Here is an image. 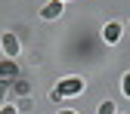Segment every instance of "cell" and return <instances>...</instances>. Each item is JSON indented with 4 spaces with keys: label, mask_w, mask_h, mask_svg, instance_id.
I'll list each match as a JSON object with an SVG mask.
<instances>
[{
    "label": "cell",
    "mask_w": 130,
    "mask_h": 114,
    "mask_svg": "<svg viewBox=\"0 0 130 114\" xmlns=\"http://www.w3.org/2000/svg\"><path fill=\"white\" fill-rule=\"evenodd\" d=\"M59 99H71V96H80L84 93V80L80 77H65V80H59V86L53 89Z\"/></svg>",
    "instance_id": "cell-1"
},
{
    "label": "cell",
    "mask_w": 130,
    "mask_h": 114,
    "mask_svg": "<svg viewBox=\"0 0 130 114\" xmlns=\"http://www.w3.org/2000/svg\"><path fill=\"white\" fill-rule=\"evenodd\" d=\"M19 68H15V59H3L0 62V80H15Z\"/></svg>",
    "instance_id": "cell-4"
},
{
    "label": "cell",
    "mask_w": 130,
    "mask_h": 114,
    "mask_svg": "<svg viewBox=\"0 0 130 114\" xmlns=\"http://www.w3.org/2000/svg\"><path fill=\"white\" fill-rule=\"evenodd\" d=\"M96 114H118V105L111 102V99H105V102L99 105V111H96Z\"/></svg>",
    "instance_id": "cell-7"
},
{
    "label": "cell",
    "mask_w": 130,
    "mask_h": 114,
    "mask_svg": "<svg viewBox=\"0 0 130 114\" xmlns=\"http://www.w3.org/2000/svg\"><path fill=\"white\" fill-rule=\"evenodd\" d=\"M102 40H105V43H118V40H121V25H118V22H108V25L102 28Z\"/></svg>",
    "instance_id": "cell-3"
},
{
    "label": "cell",
    "mask_w": 130,
    "mask_h": 114,
    "mask_svg": "<svg viewBox=\"0 0 130 114\" xmlns=\"http://www.w3.org/2000/svg\"><path fill=\"white\" fill-rule=\"evenodd\" d=\"M9 89H12L15 96H28V93H31V86L25 83V80H12V86H9Z\"/></svg>",
    "instance_id": "cell-6"
},
{
    "label": "cell",
    "mask_w": 130,
    "mask_h": 114,
    "mask_svg": "<svg viewBox=\"0 0 130 114\" xmlns=\"http://www.w3.org/2000/svg\"><path fill=\"white\" fill-rule=\"evenodd\" d=\"M124 96H127V99H130V71L124 74Z\"/></svg>",
    "instance_id": "cell-10"
},
{
    "label": "cell",
    "mask_w": 130,
    "mask_h": 114,
    "mask_svg": "<svg viewBox=\"0 0 130 114\" xmlns=\"http://www.w3.org/2000/svg\"><path fill=\"white\" fill-rule=\"evenodd\" d=\"M59 3H68V0H59Z\"/></svg>",
    "instance_id": "cell-12"
},
{
    "label": "cell",
    "mask_w": 130,
    "mask_h": 114,
    "mask_svg": "<svg viewBox=\"0 0 130 114\" xmlns=\"http://www.w3.org/2000/svg\"><path fill=\"white\" fill-rule=\"evenodd\" d=\"M59 114H77V111H71V108H65V111H59Z\"/></svg>",
    "instance_id": "cell-11"
},
{
    "label": "cell",
    "mask_w": 130,
    "mask_h": 114,
    "mask_svg": "<svg viewBox=\"0 0 130 114\" xmlns=\"http://www.w3.org/2000/svg\"><path fill=\"white\" fill-rule=\"evenodd\" d=\"M12 86V80H0V105H6V93Z\"/></svg>",
    "instance_id": "cell-8"
},
{
    "label": "cell",
    "mask_w": 130,
    "mask_h": 114,
    "mask_svg": "<svg viewBox=\"0 0 130 114\" xmlns=\"http://www.w3.org/2000/svg\"><path fill=\"white\" fill-rule=\"evenodd\" d=\"M0 46H3L6 59H15V56L22 53V43H19V37H15V34H0Z\"/></svg>",
    "instance_id": "cell-2"
},
{
    "label": "cell",
    "mask_w": 130,
    "mask_h": 114,
    "mask_svg": "<svg viewBox=\"0 0 130 114\" xmlns=\"http://www.w3.org/2000/svg\"><path fill=\"white\" fill-rule=\"evenodd\" d=\"M0 114H19V108L15 105H0Z\"/></svg>",
    "instance_id": "cell-9"
},
{
    "label": "cell",
    "mask_w": 130,
    "mask_h": 114,
    "mask_svg": "<svg viewBox=\"0 0 130 114\" xmlns=\"http://www.w3.org/2000/svg\"><path fill=\"white\" fill-rule=\"evenodd\" d=\"M62 9H65V3H59V0H50V3L40 9V15H43V19H59Z\"/></svg>",
    "instance_id": "cell-5"
}]
</instances>
